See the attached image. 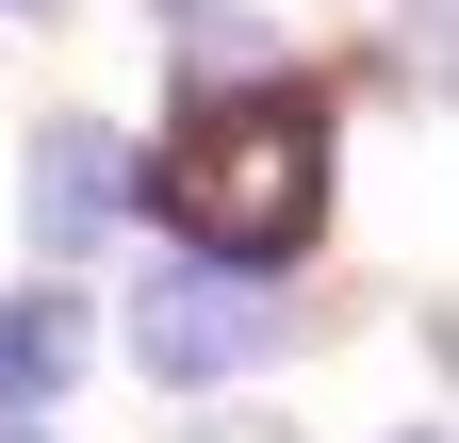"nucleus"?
<instances>
[{
	"instance_id": "1",
	"label": "nucleus",
	"mask_w": 459,
	"mask_h": 443,
	"mask_svg": "<svg viewBox=\"0 0 459 443\" xmlns=\"http://www.w3.org/2000/svg\"><path fill=\"white\" fill-rule=\"evenodd\" d=\"M148 197H164V230L213 247V263H296L312 213H328V116L296 83H230V99H197V116L164 132Z\"/></svg>"
},
{
	"instance_id": "4",
	"label": "nucleus",
	"mask_w": 459,
	"mask_h": 443,
	"mask_svg": "<svg viewBox=\"0 0 459 443\" xmlns=\"http://www.w3.org/2000/svg\"><path fill=\"white\" fill-rule=\"evenodd\" d=\"M82 361V328H66V296H0V411H33L49 378Z\"/></svg>"
},
{
	"instance_id": "5",
	"label": "nucleus",
	"mask_w": 459,
	"mask_h": 443,
	"mask_svg": "<svg viewBox=\"0 0 459 443\" xmlns=\"http://www.w3.org/2000/svg\"><path fill=\"white\" fill-rule=\"evenodd\" d=\"M213 443H263V427H213Z\"/></svg>"
},
{
	"instance_id": "3",
	"label": "nucleus",
	"mask_w": 459,
	"mask_h": 443,
	"mask_svg": "<svg viewBox=\"0 0 459 443\" xmlns=\"http://www.w3.org/2000/svg\"><path fill=\"white\" fill-rule=\"evenodd\" d=\"M115 213H132V148H115L99 116H49L33 132V230L49 247H99Z\"/></svg>"
},
{
	"instance_id": "2",
	"label": "nucleus",
	"mask_w": 459,
	"mask_h": 443,
	"mask_svg": "<svg viewBox=\"0 0 459 443\" xmlns=\"http://www.w3.org/2000/svg\"><path fill=\"white\" fill-rule=\"evenodd\" d=\"M263 345H279L263 263H213V247H181V263L132 296V361H148V378H247Z\"/></svg>"
}]
</instances>
